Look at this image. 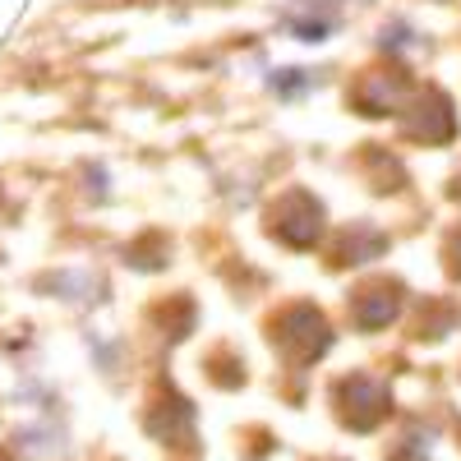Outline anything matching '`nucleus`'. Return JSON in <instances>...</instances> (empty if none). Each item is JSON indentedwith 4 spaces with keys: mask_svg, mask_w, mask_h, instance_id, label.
I'll use <instances>...</instances> for the list:
<instances>
[{
    "mask_svg": "<svg viewBox=\"0 0 461 461\" xmlns=\"http://www.w3.org/2000/svg\"><path fill=\"white\" fill-rule=\"evenodd\" d=\"M337 415H341V425H351V429H374L378 420L388 415V393H383L374 378L356 374L337 388Z\"/></svg>",
    "mask_w": 461,
    "mask_h": 461,
    "instance_id": "obj_1",
    "label": "nucleus"
}]
</instances>
